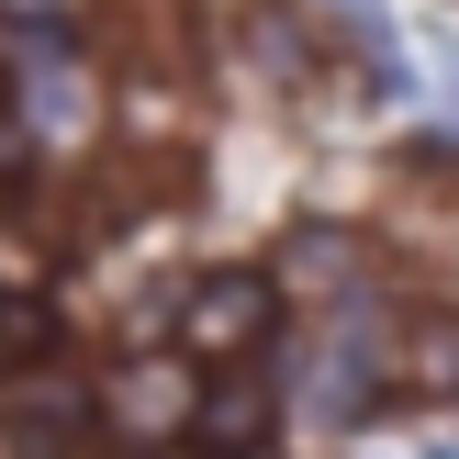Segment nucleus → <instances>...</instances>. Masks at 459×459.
Listing matches in <instances>:
<instances>
[{
	"mask_svg": "<svg viewBox=\"0 0 459 459\" xmlns=\"http://www.w3.org/2000/svg\"><path fill=\"white\" fill-rule=\"evenodd\" d=\"M393 381H415V393H459V325H426L415 348L393 359Z\"/></svg>",
	"mask_w": 459,
	"mask_h": 459,
	"instance_id": "20e7f679",
	"label": "nucleus"
},
{
	"mask_svg": "<svg viewBox=\"0 0 459 459\" xmlns=\"http://www.w3.org/2000/svg\"><path fill=\"white\" fill-rule=\"evenodd\" d=\"M34 348H45V314L0 291V393H12V381H22V359H34Z\"/></svg>",
	"mask_w": 459,
	"mask_h": 459,
	"instance_id": "39448f33",
	"label": "nucleus"
},
{
	"mask_svg": "<svg viewBox=\"0 0 459 459\" xmlns=\"http://www.w3.org/2000/svg\"><path fill=\"white\" fill-rule=\"evenodd\" d=\"M258 336H269V281H258V269L191 281V303H179V348H191V359H247Z\"/></svg>",
	"mask_w": 459,
	"mask_h": 459,
	"instance_id": "f03ea898",
	"label": "nucleus"
},
{
	"mask_svg": "<svg viewBox=\"0 0 459 459\" xmlns=\"http://www.w3.org/2000/svg\"><path fill=\"white\" fill-rule=\"evenodd\" d=\"M281 281H291V291H314V303L336 314V303H359V291H370V269H359V247L336 236V224H303V236L281 247Z\"/></svg>",
	"mask_w": 459,
	"mask_h": 459,
	"instance_id": "7ed1b4c3",
	"label": "nucleus"
},
{
	"mask_svg": "<svg viewBox=\"0 0 459 459\" xmlns=\"http://www.w3.org/2000/svg\"><path fill=\"white\" fill-rule=\"evenodd\" d=\"M0 459H90V393L22 370L0 393Z\"/></svg>",
	"mask_w": 459,
	"mask_h": 459,
	"instance_id": "f257e3e1",
	"label": "nucleus"
},
{
	"mask_svg": "<svg viewBox=\"0 0 459 459\" xmlns=\"http://www.w3.org/2000/svg\"><path fill=\"white\" fill-rule=\"evenodd\" d=\"M124 403H134V426H169V415H179V370H146Z\"/></svg>",
	"mask_w": 459,
	"mask_h": 459,
	"instance_id": "423d86ee",
	"label": "nucleus"
}]
</instances>
